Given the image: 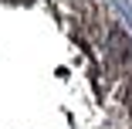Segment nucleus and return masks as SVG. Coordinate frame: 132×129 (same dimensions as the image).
I'll return each instance as SVG.
<instances>
[{
  "instance_id": "1",
  "label": "nucleus",
  "mask_w": 132,
  "mask_h": 129,
  "mask_svg": "<svg viewBox=\"0 0 132 129\" xmlns=\"http://www.w3.org/2000/svg\"><path fill=\"white\" fill-rule=\"evenodd\" d=\"M105 44H109V55H112V61L119 68H129L132 65V44H129V34L119 27V24H109V27H105Z\"/></svg>"
}]
</instances>
